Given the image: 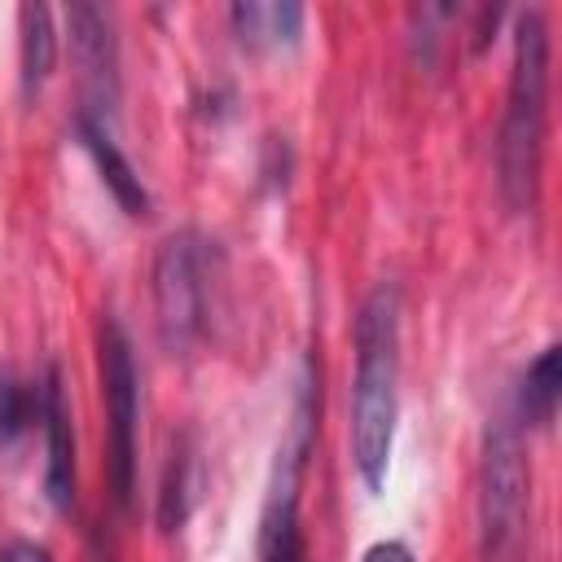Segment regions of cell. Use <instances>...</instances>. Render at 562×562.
<instances>
[{
    "instance_id": "1",
    "label": "cell",
    "mask_w": 562,
    "mask_h": 562,
    "mask_svg": "<svg viewBox=\"0 0 562 562\" xmlns=\"http://www.w3.org/2000/svg\"><path fill=\"white\" fill-rule=\"evenodd\" d=\"M395 382H400V294L378 285L356 316V378H351V457L369 492L382 487L395 443Z\"/></svg>"
},
{
    "instance_id": "2",
    "label": "cell",
    "mask_w": 562,
    "mask_h": 562,
    "mask_svg": "<svg viewBox=\"0 0 562 562\" xmlns=\"http://www.w3.org/2000/svg\"><path fill=\"white\" fill-rule=\"evenodd\" d=\"M544 101H549V31L531 9L514 31V75H509V110L501 127V184L509 206L536 202L540 145H544Z\"/></svg>"
},
{
    "instance_id": "3",
    "label": "cell",
    "mask_w": 562,
    "mask_h": 562,
    "mask_svg": "<svg viewBox=\"0 0 562 562\" xmlns=\"http://www.w3.org/2000/svg\"><path fill=\"white\" fill-rule=\"evenodd\" d=\"M101 400H105L110 487L114 501L127 505L136 487V360L114 316L101 321Z\"/></svg>"
},
{
    "instance_id": "4",
    "label": "cell",
    "mask_w": 562,
    "mask_h": 562,
    "mask_svg": "<svg viewBox=\"0 0 562 562\" xmlns=\"http://www.w3.org/2000/svg\"><path fill=\"white\" fill-rule=\"evenodd\" d=\"M483 553L505 558L518 536H522V514H527V465H522V443L514 426H496L483 448Z\"/></svg>"
},
{
    "instance_id": "5",
    "label": "cell",
    "mask_w": 562,
    "mask_h": 562,
    "mask_svg": "<svg viewBox=\"0 0 562 562\" xmlns=\"http://www.w3.org/2000/svg\"><path fill=\"white\" fill-rule=\"evenodd\" d=\"M154 303H158V334L167 351L193 347L206 321V281H202V250L198 237L180 233L162 241L154 263Z\"/></svg>"
},
{
    "instance_id": "6",
    "label": "cell",
    "mask_w": 562,
    "mask_h": 562,
    "mask_svg": "<svg viewBox=\"0 0 562 562\" xmlns=\"http://www.w3.org/2000/svg\"><path fill=\"white\" fill-rule=\"evenodd\" d=\"M70 48H75V61L83 70V83L97 92L92 110L105 105L114 97V40H110L101 9H92V4L70 9Z\"/></svg>"
},
{
    "instance_id": "7",
    "label": "cell",
    "mask_w": 562,
    "mask_h": 562,
    "mask_svg": "<svg viewBox=\"0 0 562 562\" xmlns=\"http://www.w3.org/2000/svg\"><path fill=\"white\" fill-rule=\"evenodd\" d=\"M40 417H44V435H48V474H44V487H48V501L57 509H66L70 496H75V443H70V413H66V400H61L57 369L44 382Z\"/></svg>"
},
{
    "instance_id": "8",
    "label": "cell",
    "mask_w": 562,
    "mask_h": 562,
    "mask_svg": "<svg viewBox=\"0 0 562 562\" xmlns=\"http://www.w3.org/2000/svg\"><path fill=\"white\" fill-rule=\"evenodd\" d=\"M79 140H83V149L92 154V162H97V171H101L105 189L114 193V202H119L127 215H145V211H149V193H145L140 176L132 171V162H127V158L114 149L110 132H105L97 119L79 114Z\"/></svg>"
},
{
    "instance_id": "9",
    "label": "cell",
    "mask_w": 562,
    "mask_h": 562,
    "mask_svg": "<svg viewBox=\"0 0 562 562\" xmlns=\"http://www.w3.org/2000/svg\"><path fill=\"white\" fill-rule=\"evenodd\" d=\"M228 22L246 48H281L294 44L303 31V9L299 4H277V0H246L228 9Z\"/></svg>"
},
{
    "instance_id": "10",
    "label": "cell",
    "mask_w": 562,
    "mask_h": 562,
    "mask_svg": "<svg viewBox=\"0 0 562 562\" xmlns=\"http://www.w3.org/2000/svg\"><path fill=\"white\" fill-rule=\"evenodd\" d=\"M562 400V347H544L540 360L527 369L518 391V417L527 426H549Z\"/></svg>"
},
{
    "instance_id": "11",
    "label": "cell",
    "mask_w": 562,
    "mask_h": 562,
    "mask_svg": "<svg viewBox=\"0 0 562 562\" xmlns=\"http://www.w3.org/2000/svg\"><path fill=\"white\" fill-rule=\"evenodd\" d=\"M22 92L35 97L53 70L57 35H53V13L44 4H22Z\"/></svg>"
},
{
    "instance_id": "12",
    "label": "cell",
    "mask_w": 562,
    "mask_h": 562,
    "mask_svg": "<svg viewBox=\"0 0 562 562\" xmlns=\"http://www.w3.org/2000/svg\"><path fill=\"white\" fill-rule=\"evenodd\" d=\"M198 487V461H193V452H171V465H167V479H162V496H158V522L171 531V527H180L184 518H189V509H193V492Z\"/></svg>"
},
{
    "instance_id": "13",
    "label": "cell",
    "mask_w": 562,
    "mask_h": 562,
    "mask_svg": "<svg viewBox=\"0 0 562 562\" xmlns=\"http://www.w3.org/2000/svg\"><path fill=\"white\" fill-rule=\"evenodd\" d=\"M26 422H31V391L18 378L0 373V443L18 439L26 430Z\"/></svg>"
},
{
    "instance_id": "14",
    "label": "cell",
    "mask_w": 562,
    "mask_h": 562,
    "mask_svg": "<svg viewBox=\"0 0 562 562\" xmlns=\"http://www.w3.org/2000/svg\"><path fill=\"white\" fill-rule=\"evenodd\" d=\"M360 562H413V553H408V544H400V540H378V544L364 549Z\"/></svg>"
},
{
    "instance_id": "15",
    "label": "cell",
    "mask_w": 562,
    "mask_h": 562,
    "mask_svg": "<svg viewBox=\"0 0 562 562\" xmlns=\"http://www.w3.org/2000/svg\"><path fill=\"white\" fill-rule=\"evenodd\" d=\"M0 562H53L40 544H26V540H18V544H9L4 553H0Z\"/></svg>"
}]
</instances>
